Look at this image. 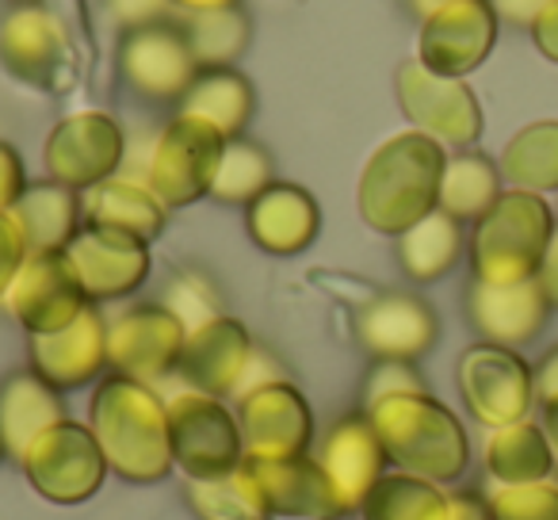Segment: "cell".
I'll use <instances>...</instances> for the list:
<instances>
[{
  "label": "cell",
  "mask_w": 558,
  "mask_h": 520,
  "mask_svg": "<svg viewBox=\"0 0 558 520\" xmlns=\"http://www.w3.org/2000/svg\"><path fill=\"white\" fill-rule=\"evenodd\" d=\"M448 146L421 131L390 134L372 157L356 184V210L375 233L398 238L440 207V180Z\"/></svg>",
  "instance_id": "obj_1"
},
{
  "label": "cell",
  "mask_w": 558,
  "mask_h": 520,
  "mask_svg": "<svg viewBox=\"0 0 558 520\" xmlns=\"http://www.w3.org/2000/svg\"><path fill=\"white\" fill-rule=\"evenodd\" d=\"M88 428L119 479L161 482L177 467L169 448V402H161L154 383L108 375L93 390Z\"/></svg>",
  "instance_id": "obj_2"
},
{
  "label": "cell",
  "mask_w": 558,
  "mask_h": 520,
  "mask_svg": "<svg viewBox=\"0 0 558 520\" xmlns=\"http://www.w3.org/2000/svg\"><path fill=\"white\" fill-rule=\"evenodd\" d=\"M364 413L372 418L390 463L428 482L463 479L466 463H471V440H466L463 421L440 398H433L428 390L395 395Z\"/></svg>",
  "instance_id": "obj_3"
},
{
  "label": "cell",
  "mask_w": 558,
  "mask_h": 520,
  "mask_svg": "<svg viewBox=\"0 0 558 520\" xmlns=\"http://www.w3.org/2000/svg\"><path fill=\"white\" fill-rule=\"evenodd\" d=\"M555 210L543 195L505 188L471 230V273L482 283L535 280L555 233Z\"/></svg>",
  "instance_id": "obj_4"
},
{
  "label": "cell",
  "mask_w": 558,
  "mask_h": 520,
  "mask_svg": "<svg viewBox=\"0 0 558 520\" xmlns=\"http://www.w3.org/2000/svg\"><path fill=\"white\" fill-rule=\"evenodd\" d=\"M0 65L20 85L70 93L77 81V47L70 24L43 4H20L0 20Z\"/></svg>",
  "instance_id": "obj_5"
},
{
  "label": "cell",
  "mask_w": 558,
  "mask_h": 520,
  "mask_svg": "<svg viewBox=\"0 0 558 520\" xmlns=\"http://www.w3.org/2000/svg\"><path fill=\"white\" fill-rule=\"evenodd\" d=\"M20 467H24L35 494L54 505L88 501L111 471L93 428L70 418L35 436L24 448V456H20Z\"/></svg>",
  "instance_id": "obj_6"
},
{
  "label": "cell",
  "mask_w": 558,
  "mask_h": 520,
  "mask_svg": "<svg viewBox=\"0 0 558 520\" xmlns=\"http://www.w3.org/2000/svg\"><path fill=\"white\" fill-rule=\"evenodd\" d=\"M226 142L230 138H222L210 123L177 111L149 149L146 184L165 207H192L203 195H210Z\"/></svg>",
  "instance_id": "obj_7"
},
{
  "label": "cell",
  "mask_w": 558,
  "mask_h": 520,
  "mask_svg": "<svg viewBox=\"0 0 558 520\" xmlns=\"http://www.w3.org/2000/svg\"><path fill=\"white\" fill-rule=\"evenodd\" d=\"M463 406L482 428L524 421L535 406V367L517 349L478 341L463 349L456 367Z\"/></svg>",
  "instance_id": "obj_8"
},
{
  "label": "cell",
  "mask_w": 558,
  "mask_h": 520,
  "mask_svg": "<svg viewBox=\"0 0 558 520\" xmlns=\"http://www.w3.org/2000/svg\"><path fill=\"white\" fill-rule=\"evenodd\" d=\"M395 96L413 131L428 134L440 146L471 149L482 138V104L463 77H440L413 58L398 65Z\"/></svg>",
  "instance_id": "obj_9"
},
{
  "label": "cell",
  "mask_w": 558,
  "mask_h": 520,
  "mask_svg": "<svg viewBox=\"0 0 558 520\" xmlns=\"http://www.w3.org/2000/svg\"><path fill=\"white\" fill-rule=\"evenodd\" d=\"M169 448L187 479H215L245 463L238 418L215 395L192 387L169 398Z\"/></svg>",
  "instance_id": "obj_10"
},
{
  "label": "cell",
  "mask_w": 558,
  "mask_h": 520,
  "mask_svg": "<svg viewBox=\"0 0 558 520\" xmlns=\"http://www.w3.org/2000/svg\"><path fill=\"white\" fill-rule=\"evenodd\" d=\"M43 161H47L50 180L73 188V192H88V188L119 177V169H123L126 161L123 123L111 111L100 108L73 111V116L58 119L54 131L47 134Z\"/></svg>",
  "instance_id": "obj_11"
},
{
  "label": "cell",
  "mask_w": 558,
  "mask_h": 520,
  "mask_svg": "<svg viewBox=\"0 0 558 520\" xmlns=\"http://www.w3.org/2000/svg\"><path fill=\"white\" fill-rule=\"evenodd\" d=\"M501 16L489 0H444L421 16L417 62L440 77H471L497 47Z\"/></svg>",
  "instance_id": "obj_12"
},
{
  "label": "cell",
  "mask_w": 558,
  "mask_h": 520,
  "mask_svg": "<svg viewBox=\"0 0 558 520\" xmlns=\"http://www.w3.org/2000/svg\"><path fill=\"white\" fill-rule=\"evenodd\" d=\"M119 73H123L126 88L142 100L180 104L192 81L199 77V62H195L184 27L172 20H157V24L123 32Z\"/></svg>",
  "instance_id": "obj_13"
},
{
  "label": "cell",
  "mask_w": 558,
  "mask_h": 520,
  "mask_svg": "<svg viewBox=\"0 0 558 520\" xmlns=\"http://www.w3.org/2000/svg\"><path fill=\"white\" fill-rule=\"evenodd\" d=\"M238 425L245 459H295L306 456L314 418L303 390L291 379L264 383L238 398Z\"/></svg>",
  "instance_id": "obj_14"
},
{
  "label": "cell",
  "mask_w": 558,
  "mask_h": 520,
  "mask_svg": "<svg viewBox=\"0 0 558 520\" xmlns=\"http://www.w3.org/2000/svg\"><path fill=\"white\" fill-rule=\"evenodd\" d=\"M9 311L20 326L27 329V337L35 334H54L65 329L70 322L81 318V311L88 303L85 283H81L73 261L62 253H32L27 265L20 268L16 283L9 288Z\"/></svg>",
  "instance_id": "obj_15"
},
{
  "label": "cell",
  "mask_w": 558,
  "mask_h": 520,
  "mask_svg": "<svg viewBox=\"0 0 558 520\" xmlns=\"http://www.w3.org/2000/svg\"><path fill=\"white\" fill-rule=\"evenodd\" d=\"M187 326L165 303H138L108 326V364L119 375L157 383L177 372Z\"/></svg>",
  "instance_id": "obj_16"
},
{
  "label": "cell",
  "mask_w": 558,
  "mask_h": 520,
  "mask_svg": "<svg viewBox=\"0 0 558 520\" xmlns=\"http://www.w3.org/2000/svg\"><path fill=\"white\" fill-rule=\"evenodd\" d=\"M65 256L73 261L81 283H85L88 303H111V299L134 295L149 280V268H154L149 241L88 222L70 241Z\"/></svg>",
  "instance_id": "obj_17"
},
{
  "label": "cell",
  "mask_w": 558,
  "mask_h": 520,
  "mask_svg": "<svg viewBox=\"0 0 558 520\" xmlns=\"http://www.w3.org/2000/svg\"><path fill=\"white\" fill-rule=\"evenodd\" d=\"M356 337L375 360H413L417 364L440 337V318L413 291H383L360 306Z\"/></svg>",
  "instance_id": "obj_18"
},
{
  "label": "cell",
  "mask_w": 558,
  "mask_h": 520,
  "mask_svg": "<svg viewBox=\"0 0 558 520\" xmlns=\"http://www.w3.org/2000/svg\"><path fill=\"white\" fill-rule=\"evenodd\" d=\"M32 372L54 390H77L108 367V322L96 306H85L77 322L54 334L27 337Z\"/></svg>",
  "instance_id": "obj_19"
},
{
  "label": "cell",
  "mask_w": 558,
  "mask_h": 520,
  "mask_svg": "<svg viewBox=\"0 0 558 520\" xmlns=\"http://www.w3.org/2000/svg\"><path fill=\"white\" fill-rule=\"evenodd\" d=\"M466 318L478 329L482 341L520 349L535 341L550 318V303L535 280L524 283H482L466 288Z\"/></svg>",
  "instance_id": "obj_20"
},
{
  "label": "cell",
  "mask_w": 558,
  "mask_h": 520,
  "mask_svg": "<svg viewBox=\"0 0 558 520\" xmlns=\"http://www.w3.org/2000/svg\"><path fill=\"white\" fill-rule=\"evenodd\" d=\"M253 337L230 314H218V318L203 322V326L187 329L184 352H180L177 372L184 375V383L203 395H233L245 375L248 360H253Z\"/></svg>",
  "instance_id": "obj_21"
},
{
  "label": "cell",
  "mask_w": 558,
  "mask_h": 520,
  "mask_svg": "<svg viewBox=\"0 0 558 520\" xmlns=\"http://www.w3.org/2000/svg\"><path fill=\"white\" fill-rule=\"evenodd\" d=\"M322 467L329 474L333 486L337 509L356 512L364 505V497L372 494V486L383 479V467L390 463L387 448H383L379 433H375L367 413H352V418L337 421L329 428L326 444H322Z\"/></svg>",
  "instance_id": "obj_22"
},
{
  "label": "cell",
  "mask_w": 558,
  "mask_h": 520,
  "mask_svg": "<svg viewBox=\"0 0 558 520\" xmlns=\"http://www.w3.org/2000/svg\"><path fill=\"white\" fill-rule=\"evenodd\" d=\"M245 230L268 256H295L314 245L322 230V207L303 184L271 180L245 207Z\"/></svg>",
  "instance_id": "obj_23"
},
{
  "label": "cell",
  "mask_w": 558,
  "mask_h": 520,
  "mask_svg": "<svg viewBox=\"0 0 558 520\" xmlns=\"http://www.w3.org/2000/svg\"><path fill=\"white\" fill-rule=\"evenodd\" d=\"M260 486L264 501L279 517H337V497L329 486V474L318 459L295 456V459H245Z\"/></svg>",
  "instance_id": "obj_24"
},
{
  "label": "cell",
  "mask_w": 558,
  "mask_h": 520,
  "mask_svg": "<svg viewBox=\"0 0 558 520\" xmlns=\"http://www.w3.org/2000/svg\"><path fill=\"white\" fill-rule=\"evenodd\" d=\"M81 207H85L88 226H108V230H123L134 238L154 245L165 230L169 207L154 195L146 180L134 177H111L104 184L81 192Z\"/></svg>",
  "instance_id": "obj_25"
},
{
  "label": "cell",
  "mask_w": 558,
  "mask_h": 520,
  "mask_svg": "<svg viewBox=\"0 0 558 520\" xmlns=\"http://www.w3.org/2000/svg\"><path fill=\"white\" fill-rule=\"evenodd\" d=\"M12 215H16L32 253H62L77 238L81 222H85L81 192H73V188L58 184L50 177L27 184V192L20 195Z\"/></svg>",
  "instance_id": "obj_26"
},
{
  "label": "cell",
  "mask_w": 558,
  "mask_h": 520,
  "mask_svg": "<svg viewBox=\"0 0 558 520\" xmlns=\"http://www.w3.org/2000/svg\"><path fill=\"white\" fill-rule=\"evenodd\" d=\"M256 111V88L233 65H218V70H199L192 88L180 100V116H195L203 123L215 126L222 138H241Z\"/></svg>",
  "instance_id": "obj_27"
},
{
  "label": "cell",
  "mask_w": 558,
  "mask_h": 520,
  "mask_svg": "<svg viewBox=\"0 0 558 520\" xmlns=\"http://www.w3.org/2000/svg\"><path fill=\"white\" fill-rule=\"evenodd\" d=\"M65 421L62 390H54L35 372H16L0 387V440L4 448L24 456V448L50 425Z\"/></svg>",
  "instance_id": "obj_28"
},
{
  "label": "cell",
  "mask_w": 558,
  "mask_h": 520,
  "mask_svg": "<svg viewBox=\"0 0 558 520\" xmlns=\"http://www.w3.org/2000/svg\"><path fill=\"white\" fill-rule=\"evenodd\" d=\"M555 448L539 421H512V425L489 428L486 440V474L497 486H524L543 482L555 471Z\"/></svg>",
  "instance_id": "obj_29"
},
{
  "label": "cell",
  "mask_w": 558,
  "mask_h": 520,
  "mask_svg": "<svg viewBox=\"0 0 558 520\" xmlns=\"http://www.w3.org/2000/svg\"><path fill=\"white\" fill-rule=\"evenodd\" d=\"M398 265L413 283H436L459 265L463 256V222L444 215L440 207L425 215L417 226L398 233Z\"/></svg>",
  "instance_id": "obj_30"
},
{
  "label": "cell",
  "mask_w": 558,
  "mask_h": 520,
  "mask_svg": "<svg viewBox=\"0 0 558 520\" xmlns=\"http://www.w3.org/2000/svg\"><path fill=\"white\" fill-rule=\"evenodd\" d=\"M501 180L520 192H558V119H535L520 126L501 149Z\"/></svg>",
  "instance_id": "obj_31"
},
{
  "label": "cell",
  "mask_w": 558,
  "mask_h": 520,
  "mask_svg": "<svg viewBox=\"0 0 558 520\" xmlns=\"http://www.w3.org/2000/svg\"><path fill=\"white\" fill-rule=\"evenodd\" d=\"M501 169L494 157L478 154V149H459L444 165L440 180V210L451 215L456 222H478L489 207L497 203V195L505 192Z\"/></svg>",
  "instance_id": "obj_32"
},
{
  "label": "cell",
  "mask_w": 558,
  "mask_h": 520,
  "mask_svg": "<svg viewBox=\"0 0 558 520\" xmlns=\"http://www.w3.org/2000/svg\"><path fill=\"white\" fill-rule=\"evenodd\" d=\"M360 509H364V520H448L451 497L440 489V482L395 471L375 482Z\"/></svg>",
  "instance_id": "obj_33"
},
{
  "label": "cell",
  "mask_w": 558,
  "mask_h": 520,
  "mask_svg": "<svg viewBox=\"0 0 558 520\" xmlns=\"http://www.w3.org/2000/svg\"><path fill=\"white\" fill-rule=\"evenodd\" d=\"M180 27H184L187 43H192L199 70L233 65L248 50V39H253V24H248L241 4L215 12H180Z\"/></svg>",
  "instance_id": "obj_34"
},
{
  "label": "cell",
  "mask_w": 558,
  "mask_h": 520,
  "mask_svg": "<svg viewBox=\"0 0 558 520\" xmlns=\"http://www.w3.org/2000/svg\"><path fill=\"white\" fill-rule=\"evenodd\" d=\"M187 501L199 520H268V501L245 463L215 479L187 482Z\"/></svg>",
  "instance_id": "obj_35"
},
{
  "label": "cell",
  "mask_w": 558,
  "mask_h": 520,
  "mask_svg": "<svg viewBox=\"0 0 558 520\" xmlns=\"http://www.w3.org/2000/svg\"><path fill=\"white\" fill-rule=\"evenodd\" d=\"M276 180V161L271 154L253 138H230L218 161L215 184H210V199L230 203V207H248L264 188Z\"/></svg>",
  "instance_id": "obj_36"
},
{
  "label": "cell",
  "mask_w": 558,
  "mask_h": 520,
  "mask_svg": "<svg viewBox=\"0 0 558 520\" xmlns=\"http://www.w3.org/2000/svg\"><path fill=\"white\" fill-rule=\"evenodd\" d=\"M489 520H558V482L497 486L486 497Z\"/></svg>",
  "instance_id": "obj_37"
},
{
  "label": "cell",
  "mask_w": 558,
  "mask_h": 520,
  "mask_svg": "<svg viewBox=\"0 0 558 520\" xmlns=\"http://www.w3.org/2000/svg\"><path fill=\"white\" fill-rule=\"evenodd\" d=\"M165 306L184 322L187 329L203 326V322L218 318L222 314V299H218V288L199 273H180L172 276L169 291H165Z\"/></svg>",
  "instance_id": "obj_38"
},
{
  "label": "cell",
  "mask_w": 558,
  "mask_h": 520,
  "mask_svg": "<svg viewBox=\"0 0 558 520\" xmlns=\"http://www.w3.org/2000/svg\"><path fill=\"white\" fill-rule=\"evenodd\" d=\"M425 379H421L417 364L413 360H375L372 372L364 379V410H372L375 402L395 395H421Z\"/></svg>",
  "instance_id": "obj_39"
},
{
  "label": "cell",
  "mask_w": 558,
  "mask_h": 520,
  "mask_svg": "<svg viewBox=\"0 0 558 520\" xmlns=\"http://www.w3.org/2000/svg\"><path fill=\"white\" fill-rule=\"evenodd\" d=\"M27 256H32V249H27V238L20 230L16 215L0 210V303L9 299V288L16 283L20 268L27 265Z\"/></svg>",
  "instance_id": "obj_40"
},
{
  "label": "cell",
  "mask_w": 558,
  "mask_h": 520,
  "mask_svg": "<svg viewBox=\"0 0 558 520\" xmlns=\"http://www.w3.org/2000/svg\"><path fill=\"white\" fill-rule=\"evenodd\" d=\"M27 192V169L24 157L16 154V146L0 142V210H12L20 203V195Z\"/></svg>",
  "instance_id": "obj_41"
},
{
  "label": "cell",
  "mask_w": 558,
  "mask_h": 520,
  "mask_svg": "<svg viewBox=\"0 0 558 520\" xmlns=\"http://www.w3.org/2000/svg\"><path fill=\"white\" fill-rule=\"evenodd\" d=\"M111 4V16L131 32V27L142 24H157V20H169V0H108Z\"/></svg>",
  "instance_id": "obj_42"
},
{
  "label": "cell",
  "mask_w": 558,
  "mask_h": 520,
  "mask_svg": "<svg viewBox=\"0 0 558 520\" xmlns=\"http://www.w3.org/2000/svg\"><path fill=\"white\" fill-rule=\"evenodd\" d=\"M276 379H288V375H283V367L276 364V356H268L264 349H253V360H248V367H245V375H241L233 398L248 395V390L264 387V383H276Z\"/></svg>",
  "instance_id": "obj_43"
},
{
  "label": "cell",
  "mask_w": 558,
  "mask_h": 520,
  "mask_svg": "<svg viewBox=\"0 0 558 520\" xmlns=\"http://www.w3.org/2000/svg\"><path fill=\"white\" fill-rule=\"evenodd\" d=\"M527 32H532L535 50H539L547 62L558 65V0H550L547 9L532 20V27H527Z\"/></svg>",
  "instance_id": "obj_44"
},
{
  "label": "cell",
  "mask_w": 558,
  "mask_h": 520,
  "mask_svg": "<svg viewBox=\"0 0 558 520\" xmlns=\"http://www.w3.org/2000/svg\"><path fill=\"white\" fill-rule=\"evenodd\" d=\"M535 283H539L543 295H547L550 311H558V222H555V233H550V241H547V253H543L539 273H535Z\"/></svg>",
  "instance_id": "obj_45"
},
{
  "label": "cell",
  "mask_w": 558,
  "mask_h": 520,
  "mask_svg": "<svg viewBox=\"0 0 558 520\" xmlns=\"http://www.w3.org/2000/svg\"><path fill=\"white\" fill-rule=\"evenodd\" d=\"M494 4V12L501 20H509V24L517 27H532V20L539 16L543 9H547L550 0H489Z\"/></svg>",
  "instance_id": "obj_46"
},
{
  "label": "cell",
  "mask_w": 558,
  "mask_h": 520,
  "mask_svg": "<svg viewBox=\"0 0 558 520\" xmlns=\"http://www.w3.org/2000/svg\"><path fill=\"white\" fill-rule=\"evenodd\" d=\"M550 395H558V344L543 352L539 364H535V402Z\"/></svg>",
  "instance_id": "obj_47"
},
{
  "label": "cell",
  "mask_w": 558,
  "mask_h": 520,
  "mask_svg": "<svg viewBox=\"0 0 558 520\" xmlns=\"http://www.w3.org/2000/svg\"><path fill=\"white\" fill-rule=\"evenodd\" d=\"M448 520H489V509L478 494H456L451 497V517Z\"/></svg>",
  "instance_id": "obj_48"
},
{
  "label": "cell",
  "mask_w": 558,
  "mask_h": 520,
  "mask_svg": "<svg viewBox=\"0 0 558 520\" xmlns=\"http://www.w3.org/2000/svg\"><path fill=\"white\" fill-rule=\"evenodd\" d=\"M539 413H543V433H547V440H550V448H555V456H558V395H550V398H543L539 402Z\"/></svg>",
  "instance_id": "obj_49"
},
{
  "label": "cell",
  "mask_w": 558,
  "mask_h": 520,
  "mask_svg": "<svg viewBox=\"0 0 558 520\" xmlns=\"http://www.w3.org/2000/svg\"><path fill=\"white\" fill-rule=\"evenodd\" d=\"M172 9L180 12H215V9H230V4H241V0H169Z\"/></svg>",
  "instance_id": "obj_50"
},
{
  "label": "cell",
  "mask_w": 558,
  "mask_h": 520,
  "mask_svg": "<svg viewBox=\"0 0 558 520\" xmlns=\"http://www.w3.org/2000/svg\"><path fill=\"white\" fill-rule=\"evenodd\" d=\"M436 4H444V0H417V12H421V16H428V12H433Z\"/></svg>",
  "instance_id": "obj_51"
},
{
  "label": "cell",
  "mask_w": 558,
  "mask_h": 520,
  "mask_svg": "<svg viewBox=\"0 0 558 520\" xmlns=\"http://www.w3.org/2000/svg\"><path fill=\"white\" fill-rule=\"evenodd\" d=\"M4 451H9V448H4V440H0V459H4Z\"/></svg>",
  "instance_id": "obj_52"
},
{
  "label": "cell",
  "mask_w": 558,
  "mask_h": 520,
  "mask_svg": "<svg viewBox=\"0 0 558 520\" xmlns=\"http://www.w3.org/2000/svg\"><path fill=\"white\" fill-rule=\"evenodd\" d=\"M16 4H27V0H16Z\"/></svg>",
  "instance_id": "obj_53"
}]
</instances>
